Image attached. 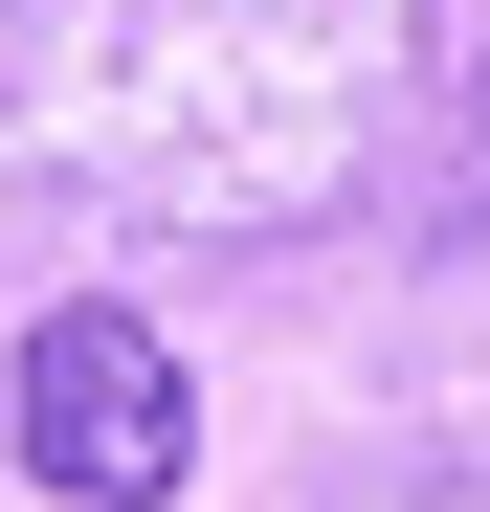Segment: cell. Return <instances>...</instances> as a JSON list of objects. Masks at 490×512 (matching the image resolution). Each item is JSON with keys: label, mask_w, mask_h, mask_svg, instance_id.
Masks as SVG:
<instances>
[{"label": "cell", "mask_w": 490, "mask_h": 512, "mask_svg": "<svg viewBox=\"0 0 490 512\" xmlns=\"http://www.w3.org/2000/svg\"><path fill=\"white\" fill-rule=\"evenodd\" d=\"M0 423H23V468L67 490V512H156L201 468V401H179V334L156 312H112V290H67V312H23V357H0Z\"/></svg>", "instance_id": "obj_2"}, {"label": "cell", "mask_w": 490, "mask_h": 512, "mask_svg": "<svg viewBox=\"0 0 490 512\" xmlns=\"http://www.w3.org/2000/svg\"><path fill=\"white\" fill-rule=\"evenodd\" d=\"M468 0H0V179L156 245L379 223Z\"/></svg>", "instance_id": "obj_1"}, {"label": "cell", "mask_w": 490, "mask_h": 512, "mask_svg": "<svg viewBox=\"0 0 490 512\" xmlns=\"http://www.w3.org/2000/svg\"><path fill=\"white\" fill-rule=\"evenodd\" d=\"M379 245H401V268H468V245H490V23L446 45L424 134H401V179H379Z\"/></svg>", "instance_id": "obj_3"}]
</instances>
